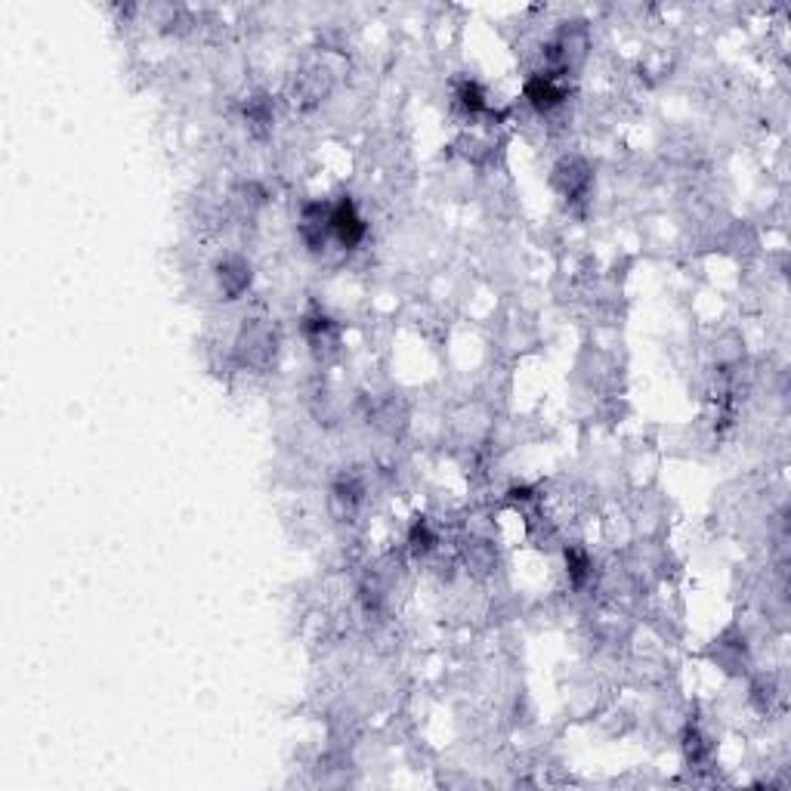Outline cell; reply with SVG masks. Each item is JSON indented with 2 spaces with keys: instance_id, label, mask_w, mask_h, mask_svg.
Returning <instances> with one entry per match:
<instances>
[{
  "instance_id": "obj_1",
  "label": "cell",
  "mask_w": 791,
  "mask_h": 791,
  "mask_svg": "<svg viewBox=\"0 0 791 791\" xmlns=\"http://www.w3.org/2000/svg\"><path fill=\"white\" fill-rule=\"evenodd\" d=\"M365 232H368V226H365L362 217H359V210L350 198H343L331 208V235L340 241L343 248H356L359 241L365 238Z\"/></svg>"
},
{
  "instance_id": "obj_2",
  "label": "cell",
  "mask_w": 791,
  "mask_h": 791,
  "mask_svg": "<svg viewBox=\"0 0 791 791\" xmlns=\"http://www.w3.org/2000/svg\"><path fill=\"white\" fill-rule=\"evenodd\" d=\"M526 99L538 112H551L553 106L563 103V90L560 84L553 81V75H538L526 84Z\"/></svg>"
},
{
  "instance_id": "obj_3",
  "label": "cell",
  "mask_w": 791,
  "mask_h": 791,
  "mask_svg": "<svg viewBox=\"0 0 791 791\" xmlns=\"http://www.w3.org/2000/svg\"><path fill=\"white\" fill-rule=\"evenodd\" d=\"M217 279H220V288L226 294L238 297L250 285V266L241 260V257H226V260L217 266Z\"/></svg>"
},
{
  "instance_id": "obj_4",
  "label": "cell",
  "mask_w": 791,
  "mask_h": 791,
  "mask_svg": "<svg viewBox=\"0 0 791 791\" xmlns=\"http://www.w3.org/2000/svg\"><path fill=\"white\" fill-rule=\"evenodd\" d=\"M587 183H591V174H587V167L578 158H566L560 161L557 167V186L563 189V195H582L587 189Z\"/></svg>"
}]
</instances>
